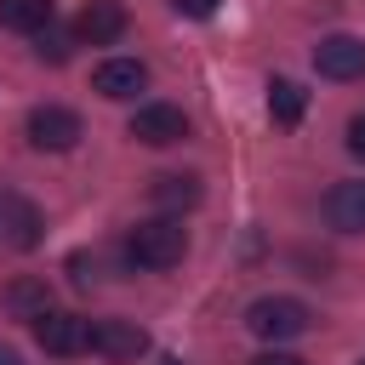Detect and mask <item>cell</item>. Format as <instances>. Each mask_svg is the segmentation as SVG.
Instances as JSON below:
<instances>
[{"label":"cell","instance_id":"obj_1","mask_svg":"<svg viewBox=\"0 0 365 365\" xmlns=\"http://www.w3.org/2000/svg\"><path fill=\"white\" fill-rule=\"evenodd\" d=\"M188 251V228L177 217H148L125 234V262L143 268V274H160V268H177Z\"/></svg>","mask_w":365,"mask_h":365},{"label":"cell","instance_id":"obj_2","mask_svg":"<svg viewBox=\"0 0 365 365\" xmlns=\"http://www.w3.org/2000/svg\"><path fill=\"white\" fill-rule=\"evenodd\" d=\"M308 325H314V314H308L302 297H257V302L245 308V331L262 336V342H291V336H302Z\"/></svg>","mask_w":365,"mask_h":365},{"label":"cell","instance_id":"obj_3","mask_svg":"<svg viewBox=\"0 0 365 365\" xmlns=\"http://www.w3.org/2000/svg\"><path fill=\"white\" fill-rule=\"evenodd\" d=\"M29 143H34L40 154H68V148L80 143V114L63 108V103H40V108H29Z\"/></svg>","mask_w":365,"mask_h":365},{"label":"cell","instance_id":"obj_4","mask_svg":"<svg viewBox=\"0 0 365 365\" xmlns=\"http://www.w3.org/2000/svg\"><path fill=\"white\" fill-rule=\"evenodd\" d=\"M34 325V342L46 348V354H57V359H68V354H80L86 348V319L80 314H68V308H46V314H34L29 319Z\"/></svg>","mask_w":365,"mask_h":365},{"label":"cell","instance_id":"obj_5","mask_svg":"<svg viewBox=\"0 0 365 365\" xmlns=\"http://www.w3.org/2000/svg\"><path fill=\"white\" fill-rule=\"evenodd\" d=\"M131 137L148 143V148H171V143L188 137V114L171 108V103H143V108L131 114Z\"/></svg>","mask_w":365,"mask_h":365},{"label":"cell","instance_id":"obj_6","mask_svg":"<svg viewBox=\"0 0 365 365\" xmlns=\"http://www.w3.org/2000/svg\"><path fill=\"white\" fill-rule=\"evenodd\" d=\"M86 348H91V354H103V359H114V365H125V359L148 354V331H143V325H131V319H97V325H91V336H86Z\"/></svg>","mask_w":365,"mask_h":365},{"label":"cell","instance_id":"obj_7","mask_svg":"<svg viewBox=\"0 0 365 365\" xmlns=\"http://www.w3.org/2000/svg\"><path fill=\"white\" fill-rule=\"evenodd\" d=\"M125 6L120 0H86L80 6V17H74V40L80 46H114L120 34H125Z\"/></svg>","mask_w":365,"mask_h":365},{"label":"cell","instance_id":"obj_8","mask_svg":"<svg viewBox=\"0 0 365 365\" xmlns=\"http://www.w3.org/2000/svg\"><path fill=\"white\" fill-rule=\"evenodd\" d=\"M314 68L325 80H359L365 74V40L359 34H325L314 46Z\"/></svg>","mask_w":365,"mask_h":365},{"label":"cell","instance_id":"obj_9","mask_svg":"<svg viewBox=\"0 0 365 365\" xmlns=\"http://www.w3.org/2000/svg\"><path fill=\"white\" fill-rule=\"evenodd\" d=\"M143 86H148V63H143V57H108V63H97V74H91V91L108 97V103H125V97H137Z\"/></svg>","mask_w":365,"mask_h":365},{"label":"cell","instance_id":"obj_10","mask_svg":"<svg viewBox=\"0 0 365 365\" xmlns=\"http://www.w3.org/2000/svg\"><path fill=\"white\" fill-rule=\"evenodd\" d=\"M325 222L336 234H365V182L359 177H348L325 194Z\"/></svg>","mask_w":365,"mask_h":365},{"label":"cell","instance_id":"obj_11","mask_svg":"<svg viewBox=\"0 0 365 365\" xmlns=\"http://www.w3.org/2000/svg\"><path fill=\"white\" fill-rule=\"evenodd\" d=\"M0 228H6V240L17 251H34L40 245V211L29 200H17V194H0Z\"/></svg>","mask_w":365,"mask_h":365},{"label":"cell","instance_id":"obj_12","mask_svg":"<svg viewBox=\"0 0 365 365\" xmlns=\"http://www.w3.org/2000/svg\"><path fill=\"white\" fill-rule=\"evenodd\" d=\"M51 17H57L51 0H0V29H11V34H40Z\"/></svg>","mask_w":365,"mask_h":365},{"label":"cell","instance_id":"obj_13","mask_svg":"<svg viewBox=\"0 0 365 365\" xmlns=\"http://www.w3.org/2000/svg\"><path fill=\"white\" fill-rule=\"evenodd\" d=\"M154 205L160 211H188V205H200V177H188V171H165V177H154Z\"/></svg>","mask_w":365,"mask_h":365},{"label":"cell","instance_id":"obj_14","mask_svg":"<svg viewBox=\"0 0 365 365\" xmlns=\"http://www.w3.org/2000/svg\"><path fill=\"white\" fill-rule=\"evenodd\" d=\"M302 108H308V91L297 86V80H268V120L274 125H297L302 120Z\"/></svg>","mask_w":365,"mask_h":365},{"label":"cell","instance_id":"obj_15","mask_svg":"<svg viewBox=\"0 0 365 365\" xmlns=\"http://www.w3.org/2000/svg\"><path fill=\"white\" fill-rule=\"evenodd\" d=\"M0 302H6L17 319H34V314L51 308V291H46V279H11V285L0 291Z\"/></svg>","mask_w":365,"mask_h":365},{"label":"cell","instance_id":"obj_16","mask_svg":"<svg viewBox=\"0 0 365 365\" xmlns=\"http://www.w3.org/2000/svg\"><path fill=\"white\" fill-rule=\"evenodd\" d=\"M34 57H40V63H68V34H63L57 23H46V29L34 34Z\"/></svg>","mask_w":365,"mask_h":365},{"label":"cell","instance_id":"obj_17","mask_svg":"<svg viewBox=\"0 0 365 365\" xmlns=\"http://www.w3.org/2000/svg\"><path fill=\"white\" fill-rule=\"evenodd\" d=\"M171 6H177V17H194V23H200V17H211L222 0H171Z\"/></svg>","mask_w":365,"mask_h":365},{"label":"cell","instance_id":"obj_18","mask_svg":"<svg viewBox=\"0 0 365 365\" xmlns=\"http://www.w3.org/2000/svg\"><path fill=\"white\" fill-rule=\"evenodd\" d=\"M251 365H308V359H297V354H285V348L274 342V348H262V354H257Z\"/></svg>","mask_w":365,"mask_h":365},{"label":"cell","instance_id":"obj_19","mask_svg":"<svg viewBox=\"0 0 365 365\" xmlns=\"http://www.w3.org/2000/svg\"><path fill=\"white\" fill-rule=\"evenodd\" d=\"M348 148L365 160V114H354V120H348Z\"/></svg>","mask_w":365,"mask_h":365},{"label":"cell","instance_id":"obj_20","mask_svg":"<svg viewBox=\"0 0 365 365\" xmlns=\"http://www.w3.org/2000/svg\"><path fill=\"white\" fill-rule=\"evenodd\" d=\"M0 365H23V359H17V348H6V342H0Z\"/></svg>","mask_w":365,"mask_h":365},{"label":"cell","instance_id":"obj_21","mask_svg":"<svg viewBox=\"0 0 365 365\" xmlns=\"http://www.w3.org/2000/svg\"><path fill=\"white\" fill-rule=\"evenodd\" d=\"M160 365H182V359H160Z\"/></svg>","mask_w":365,"mask_h":365},{"label":"cell","instance_id":"obj_22","mask_svg":"<svg viewBox=\"0 0 365 365\" xmlns=\"http://www.w3.org/2000/svg\"><path fill=\"white\" fill-rule=\"evenodd\" d=\"M359 365H365V359H359Z\"/></svg>","mask_w":365,"mask_h":365}]
</instances>
